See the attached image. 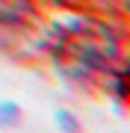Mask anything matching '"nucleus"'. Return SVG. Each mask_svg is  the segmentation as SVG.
Instances as JSON below:
<instances>
[{"instance_id": "obj_1", "label": "nucleus", "mask_w": 130, "mask_h": 133, "mask_svg": "<svg viewBox=\"0 0 130 133\" xmlns=\"http://www.w3.org/2000/svg\"><path fill=\"white\" fill-rule=\"evenodd\" d=\"M30 15L27 0H0V21L3 24H21Z\"/></svg>"}, {"instance_id": "obj_2", "label": "nucleus", "mask_w": 130, "mask_h": 133, "mask_svg": "<svg viewBox=\"0 0 130 133\" xmlns=\"http://www.w3.org/2000/svg\"><path fill=\"white\" fill-rule=\"evenodd\" d=\"M24 118V112H21L18 104H12V101H0V130H9L15 124H21Z\"/></svg>"}, {"instance_id": "obj_3", "label": "nucleus", "mask_w": 130, "mask_h": 133, "mask_svg": "<svg viewBox=\"0 0 130 133\" xmlns=\"http://www.w3.org/2000/svg\"><path fill=\"white\" fill-rule=\"evenodd\" d=\"M56 124H59V127H65V130H77V127H80L77 118H74V115H68V112H62V109L56 112Z\"/></svg>"}]
</instances>
